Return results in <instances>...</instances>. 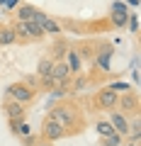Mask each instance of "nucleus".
I'll list each match as a JSON object with an SVG mask.
<instances>
[{"instance_id": "f257e3e1", "label": "nucleus", "mask_w": 141, "mask_h": 146, "mask_svg": "<svg viewBox=\"0 0 141 146\" xmlns=\"http://www.w3.org/2000/svg\"><path fill=\"white\" fill-rule=\"evenodd\" d=\"M46 117H51V119H56L58 124L66 129V136H73V134H80V131L85 129V117H83V110L78 107L75 102H71V100H66V102H58L51 107V112H49Z\"/></svg>"}, {"instance_id": "f03ea898", "label": "nucleus", "mask_w": 141, "mask_h": 146, "mask_svg": "<svg viewBox=\"0 0 141 146\" xmlns=\"http://www.w3.org/2000/svg\"><path fill=\"white\" fill-rule=\"evenodd\" d=\"M37 93L39 90L32 88V85H27L24 80H15V83H10L5 88V98L15 100V102H20V105H32L34 98H37Z\"/></svg>"}, {"instance_id": "7ed1b4c3", "label": "nucleus", "mask_w": 141, "mask_h": 146, "mask_svg": "<svg viewBox=\"0 0 141 146\" xmlns=\"http://www.w3.org/2000/svg\"><path fill=\"white\" fill-rule=\"evenodd\" d=\"M12 29H15V34H17V42H22V44H29V42H42L44 36H46V34L42 32V27L37 25V22H20V20H15Z\"/></svg>"}, {"instance_id": "20e7f679", "label": "nucleus", "mask_w": 141, "mask_h": 146, "mask_svg": "<svg viewBox=\"0 0 141 146\" xmlns=\"http://www.w3.org/2000/svg\"><path fill=\"white\" fill-rule=\"evenodd\" d=\"M112 54H115V49H112V44H107V42H100L97 46H95L93 63H95V68H97L100 73H110V61H112Z\"/></svg>"}, {"instance_id": "39448f33", "label": "nucleus", "mask_w": 141, "mask_h": 146, "mask_svg": "<svg viewBox=\"0 0 141 146\" xmlns=\"http://www.w3.org/2000/svg\"><path fill=\"white\" fill-rule=\"evenodd\" d=\"M42 139H44V141H51V144H56V141L66 139V129H63L56 119L44 117V122H42Z\"/></svg>"}, {"instance_id": "423d86ee", "label": "nucleus", "mask_w": 141, "mask_h": 146, "mask_svg": "<svg viewBox=\"0 0 141 146\" xmlns=\"http://www.w3.org/2000/svg\"><path fill=\"white\" fill-rule=\"evenodd\" d=\"M117 107H119V112H122V115H126V117L139 115V95H136L134 90L122 93L119 98H117Z\"/></svg>"}, {"instance_id": "0eeeda50", "label": "nucleus", "mask_w": 141, "mask_h": 146, "mask_svg": "<svg viewBox=\"0 0 141 146\" xmlns=\"http://www.w3.org/2000/svg\"><path fill=\"white\" fill-rule=\"evenodd\" d=\"M117 98H119V93H115V90L110 88H100L97 93H95V107L97 110H115L117 107Z\"/></svg>"}, {"instance_id": "6e6552de", "label": "nucleus", "mask_w": 141, "mask_h": 146, "mask_svg": "<svg viewBox=\"0 0 141 146\" xmlns=\"http://www.w3.org/2000/svg\"><path fill=\"white\" fill-rule=\"evenodd\" d=\"M107 112H110L107 122L112 124V129H115L119 136H126V134H129V117H126V115H122V112H119L117 107H115V110H107Z\"/></svg>"}, {"instance_id": "1a4fd4ad", "label": "nucleus", "mask_w": 141, "mask_h": 146, "mask_svg": "<svg viewBox=\"0 0 141 146\" xmlns=\"http://www.w3.org/2000/svg\"><path fill=\"white\" fill-rule=\"evenodd\" d=\"M3 112H5L7 119H15V122H22L27 117V105H20L15 100H3Z\"/></svg>"}, {"instance_id": "9d476101", "label": "nucleus", "mask_w": 141, "mask_h": 146, "mask_svg": "<svg viewBox=\"0 0 141 146\" xmlns=\"http://www.w3.org/2000/svg\"><path fill=\"white\" fill-rule=\"evenodd\" d=\"M63 61H66V66H68V71H71V76H78V73L83 71V61H80V56L75 54V49L68 46V51H66V56H63Z\"/></svg>"}, {"instance_id": "9b49d317", "label": "nucleus", "mask_w": 141, "mask_h": 146, "mask_svg": "<svg viewBox=\"0 0 141 146\" xmlns=\"http://www.w3.org/2000/svg\"><path fill=\"white\" fill-rule=\"evenodd\" d=\"M37 10H39V7L29 5V3H22V5H17L15 17H17L20 22H32V20H34V15H37Z\"/></svg>"}, {"instance_id": "f8f14e48", "label": "nucleus", "mask_w": 141, "mask_h": 146, "mask_svg": "<svg viewBox=\"0 0 141 146\" xmlns=\"http://www.w3.org/2000/svg\"><path fill=\"white\" fill-rule=\"evenodd\" d=\"M17 44V34L12 25H0V46H12Z\"/></svg>"}, {"instance_id": "ddd939ff", "label": "nucleus", "mask_w": 141, "mask_h": 146, "mask_svg": "<svg viewBox=\"0 0 141 146\" xmlns=\"http://www.w3.org/2000/svg\"><path fill=\"white\" fill-rule=\"evenodd\" d=\"M95 46H97V44H78V46H75V54H78L80 56V61H93V56H95Z\"/></svg>"}, {"instance_id": "4468645a", "label": "nucleus", "mask_w": 141, "mask_h": 146, "mask_svg": "<svg viewBox=\"0 0 141 146\" xmlns=\"http://www.w3.org/2000/svg\"><path fill=\"white\" fill-rule=\"evenodd\" d=\"M110 25L115 27V29H124L126 22H129V12H110Z\"/></svg>"}, {"instance_id": "2eb2a0df", "label": "nucleus", "mask_w": 141, "mask_h": 146, "mask_svg": "<svg viewBox=\"0 0 141 146\" xmlns=\"http://www.w3.org/2000/svg\"><path fill=\"white\" fill-rule=\"evenodd\" d=\"M95 131H97L100 136H112V134H117L107 119H97V122H95Z\"/></svg>"}, {"instance_id": "dca6fc26", "label": "nucleus", "mask_w": 141, "mask_h": 146, "mask_svg": "<svg viewBox=\"0 0 141 146\" xmlns=\"http://www.w3.org/2000/svg\"><path fill=\"white\" fill-rule=\"evenodd\" d=\"M124 144V136L112 134V136H100V146H122Z\"/></svg>"}, {"instance_id": "f3484780", "label": "nucleus", "mask_w": 141, "mask_h": 146, "mask_svg": "<svg viewBox=\"0 0 141 146\" xmlns=\"http://www.w3.org/2000/svg\"><path fill=\"white\" fill-rule=\"evenodd\" d=\"M73 83H68V90H73V93H78V90H83L85 85H88V78H85L83 73H78V76H73Z\"/></svg>"}, {"instance_id": "a211bd4d", "label": "nucleus", "mask_w": 141, "mask_h": 146, "mask_svg": "<svg viewBox=\"0 0 141 146\" xmlns=\"http://www.w3.org/2000/svg\"><path fill=\"white\" fill-rule=\"evenodd\" d=\"M66 51H68V44L66 42H56V46H54V61H61L63 56H66Z\"/></svg>"}, {"instance_id": "6ab92c4d", "label": "nucleus", "mask_w": 141, "mask_h": 146, "mask_svg": "<svg viewBox=\"0 0 141 146\" xmlns=\"http://www.w3.org/2000/svg\"><path fill=\"white\" fill-rule=\"evenodd\" d=\"M107 88H110V90H115V93H129V90H131V85L126 83V80H115V83H110Z\"/></svg>"}, {"instance_id": "aec40b11", "label": "nucleus", "mask_w": 141, "mask_h": 146, "mask_svg": "<svg viewBox=\"0 0 141 146\" xmlns=\"http://www.w3.org/2000/svg\"><path fill=\"white\" fill-rule=\"evenodd\" d=\"M15 134L20 136V139H24V136H29V134H32V129H29V124H27V122L22 119L20 124H17V131H15Z\"/></svg>"}, {"instance_id": "412c9836", "label": "nucleus", "mask_w": 141, "mask_h": 146, "mask_svg": "<svg viewBox=\"0 0 141 146\" xmlns=\"http://www.w3.org/2000/svg\"><path fill=\"white\" fill-rule=\"evenodd\" d=\"M110 12H129V7H126V3H124V0H117V3H112Z\"/></svg>"}, {"instance_id": "4be33fe9", "label": "nucleus", "mask_w": 141, "mask_h": 146, "mask_svg": "<svg viewBox=\"0 0 141 146\" xmlns=\"http://www.w3.org/2000/svg\"><path fill=\"white\" fill-rule=\"evenodd\" d=\"M126 25H129L131 32H136L139 29V15H129V22H126Z\"/></svg>"}, {"instance_id": "5701e85b", "label": "nucleus", "mask_w": 141, "mask_h": 146, "mask_svg": "<svg viewBox=\"0 0 141 146\" xmlns=\"http://www.w3.org/2000/svg\"><path fill=\"white\" fill-rule=\"evenodd\" d=\"M37 136H34V134H29V136H24V139H22V144H24V146H34V144H37Z\"/></svg>"}, {"instance_id": "b1692460", "label": "nucleus", "mask_w": 141, "mask_h": 146, "mask_svg": "<svg viewBox=\"0 0 141 146\" xmlns=\"http://www.w3.org/2000/svg\"><path fill=\"white\" fill-rule=\"evenodd\" d=\"M34 146H54V144H51V141H44V139H39Z\"/></svg>"}, {"instance_id": "393cba45", "label": "nucleus", "mask_w": 141, "mask_h": 146, "mask_svg": "<svg viewBox=\"0 0 141 146\" xmlns=\"http://www.w3.org/2000/svg\"><path fill=\"white\" fill-rule=\"evenodd\" d=\"M15 5H20V0H7V5H5V7L10 10V7H15Z\"/></svg>"}, {"instance_id": "a878e982", "label": "nucleus", "mask_w": 141, "mask_h": 146, "mask_svg": "<svg viewBox=\"0 0 141 146\" xmlns=\"http://www.w3.org/2000/svg\"><path fill=\"white\" fill-rule=\"evenodd\" d=\"M122 146H139V141H124Z\"/></svg>"}, {"instance_id": "bb28decb", "label": "nucleus", "mask_w": 141, "mask_h": 146, "mask_svg": "<svg viewBox=\"0 0 141 146\" xmlns=\"http://www.w3.org/2000/svg\"><path fill=\"white\" fill-rule=\"evenodd\" d=\"M126 3H129V5H139V0H126Z\"/></svg>"}, {"instance_id": "cd10ccee", "label": "nucleus", "mask_w": 141, "mask_h": 146, "mask_svg": "<svg viewBox=\"0 0 141 146\" xmlns=\"http://www.w3.org/2000/svg\"><path fill=\"white\" fill-rule=\"evenodd\" d=\"M0 5H3V7H5V5H7V0H0Z\"/></svg>"}]
</instances>
